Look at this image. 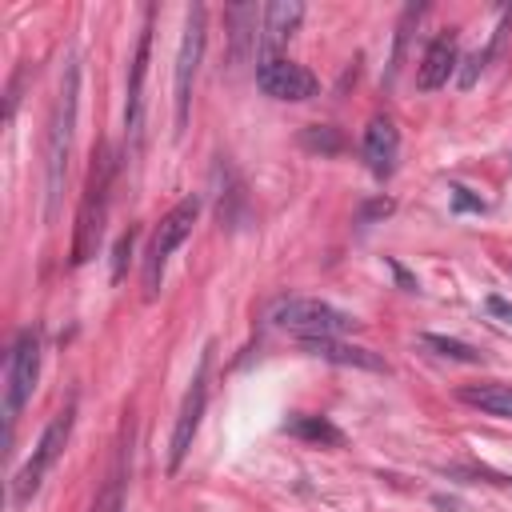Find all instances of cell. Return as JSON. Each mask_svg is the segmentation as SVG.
<instances>
[{"mask_svg": "<svg viewBox=\"0 0 512 512\" xmlns=\"http://www.w3.org/2000/svg\"><path fill=\"white\" fill-rule=\"evenodd\" d=\"M420 344H424L428 352L444 356V360H456V364H480V360H484V352H480V348H472V344H464V340H452V336L420 332Z\"/></svg>", "mask_w": 512, "mask_h": 512, "instance_id": "18", "label": "cell"}, {"mask_svg": "<svg viewBox=\"0 0 512 512\" xmlns=\"http://www.w3.org/2000/svg\"><path fill=\"white\" fill-rule=\"evenodd\" d=\"M304 352L328 360V364H344V368H364V372H388V360L372 348H360V344H344L336 336H324V340H304Z\"/></svg>", "mask_w": 512, "mask_h": 512, "instance_id": "13", "label": "cell"}, {"mask_svg": "<svg viewBox=\"0 0 512 512\" xmlns=\"http://www.w3.org/2000/svg\"><path fill=\"white\" fill-rule=\"evenodd\" d=\"M364 160H368V172L376 180H388L396 172L400 136H396V124L388 116H372L368 120V128H364Z\"/></svg>", "mask_w": 512, "mask_h": 512, "instance_id": "12", "label": "cell"}, {"mask_svg": "<svg viewBox=\"0 0 512 512\" xmlns=\"http://www.w3.org/2000/svg\"><path fill=\"white\" fill-rule=\"evenodd\" d=\"M256 84L264 88V96L272 100H312L316 96V76L304 64H292L284 56H268L256 64Z\"/></svg>", "mask_w": 512, "mask_h": 512, "instance_id": "9", "label": "cell"}, {"mask_svg": "<svg viewBox=\"0 0 512 512\" xmlns=\"http://www.w3.org/2000/svg\"><path fill=\"white\" fill-rule=\"evenodd\" d=\"M228 28H232V64H240L248 56L252 44H260V32H256V4H232L224 12Z\"/></svg>", "mask_w": 512, "mask_h": 512, "instance_id": "17", "label": "cell"}, {"mask_svg": "<svg viewBox=\"0 0 512 512\" xmlns=\"http://www.w3.org/2000/svg\"><path fill=\"white\" fill-rule=\"evenodd\" d=\"M488 312H492L496 320L512 324V300H504V296H488Z\"/></svg>", "mask_w": 512, "mask_h": 512, "instance_id": "24", "label": "cell"}, {"mask_svg": "<svg viewBox=\"0 0 512 512\" xmlns=\"http://www.w3.org/2000/svg\"><path fill=\"white\" fill-rule=\"evenodd\" d=\"M132 252V232H124L120 240H116V256H112V280H120L124 276V256Z\"/></svg>", "mask_w": 512, "mask_h": 512, "instance_id": "23", "label": "cell"}, {"mask_svg": "<svg viewBox=\"0 0 512 512\" xmlns=\"http://www.w3.org/2000/svg\"><path fill=\"white\" fill-rule=\"evenodd\" d=\"M452 204H456V212H484V200L480 196H472L468 188H452Z\"/></svg>", "mask_w": 512, "mask_h": 512, "instance_id": "22", "label": "cell"}, {"mask_svg": "<svg viewBox=\"0 0 512 512\" xmlns=\"http://www.w3.org/2000/svg\"><path fill=\"white\" fill-rule=\"evenodd\" d=\"M272 324L300 336V340H324V336H340L348 332L356 320L324 300H308V296H292V300H280L272 308Z\"/></svg>", "mask_w": 512, "mask_h": 512, "instance_id": "3", "label": "cell"}, {"mask_svg": "<svg viewBox=\"0 0 512 512\" xmlns=\"http://www.w3.org/2000/svg\"><path fill=\"white\" fill-rule=\"evenodd\" d=\"M196 216H200V196H184V200H180V204H176V208L156 224L152 244H148V260H144V288H148V296L160 288L164 264H168V256L188 240V232H192Z\"/></svg>", "mask_w": 512, "mask_h": 512, "instance_id": "4", "label": "cell"}, {"mask_svg": "<svg viewBox=\"0 0 512 512\" xmlns=\"http://www.w3.org/2000/svg\"><path fill=\"white\" fill-rule=\"evenodd\" d=\"M284 432L304 440V444H320V448H344V432L328 420V416H312V412H296L284 420Z\"/></svg>", "mask_w": 512, "mask_h": 512, "instance_id": "15", "label": "cell"}, {"mask_svg": "<svg viewBox=\"0 0 512 512\" xmlns=\"http://www.w3.org/2000/svg\"><path fill=\"white\" fill-rule=\"evenodd\" d=\"M148 56H152V12H148V20H144V28H140V40H136V56H132V72H128V104H124V128H128V136H132V148L140 144Z\"/></svg>", "mask_w": 512, "mask_h": 512, "instance_id": "10", "label": "cell"}, {"mask_svg": "<svg viewBox=\"0 0 512 512\" xmlns=\"http://www.w3.org/2000/svg\"><path fill=\"white\" fill-rule=\"evenodd\" d=\"M388 212H392V200H388V196H376V200H368V204L360 208L356 224H372V220H380V216H388Z\"/></svg>", "mask_w": 512, "mask_h": 512, "instance_id": "21", "label": "cell"}, {"mask_svg": "<svg viewBox=\"0 0 512 512\" xmlns=\"http://www.w3.org/2000/svg\"><path fill=\"white\" fill-rule=\"evenodd\" d=\"M468 408H480L488 416H500V420H512V384H464L456 392Z\"/></svg>", "mask_w": 512, "mask_h": 512, "instance_id": "16", "label": "cell"}, {"mask_svg": "<svg viewBox=\"0 0 512 512\" xmlns=\"http://www.w3.org/2000/svg\"><path fill=\"white\" fill-rule=\"evenodd\" d=\"M300 144H304L308 152H320V156H332V152H340V148H344V140H340V132H336V128H304Z\"/></svg>", "mask_w": 512, "mask_h": 512, "instance_id": "20", "label": "cell"}, {"mask_svg": "<svg viewBox=\"0 0 512 512\" xmlns=\"http://www.w3.org/2000/svg\"><path fill=\"white\" fill-rule=\"evenodd\" d=\"M76 100H80V68L76 60L64 64L56 104L48 116V136H44V180H48V220L60 212V192L68 176V156H72V136H76Z\"/></svg>", "mask_w": 512, "mask_h": 512, "instance_id": "1", "label": "cell"}, {"mask_svg": "<svg viewBox=\"0 0 512 512\" xmlns=\"http://www.w3.org/2000/svg\"><path fill=\"white\" fill-rule=\"evenodd\" d=\"M452 72H456V36L444 32V36H436V40L428 44V52H424V60H420V72H416V84H420L424 92H436L440 84H448Z\"/></svg>", "mask_w": 512, "mask_h": 512, "instance_id": "14", "label": "cell"}, {"mask_svg": "<svg viewBox=\"0 0 512 512\" xmlns=\"http://www.w3.org/2000/svg\"><path fill=\"white\" fill-rule=\"evenodd\" d=\"M420 4H408L404 8V16H400V24H396V48H392V60H388V76H384V84H392L396 80V72H400V60H404V48H408V32H412V24L420 20Z\"/></svg>", "mask_w": 512, "mask_h": 512, "instance_id": "19", "label": "cell"}, {"mask_svg": "<svg viewBox=\"0 0 512 512\" xmlns=\"http://www.w3.org/2000/svg\"><path fill=\"white\" fill-rule=\"evenodd\" d=\"M300 20H304V4H296V0H272V4H264L260 8V60H268V56H276L288 40H292V32L300 28Z\"/></svg>", "mask_w": 512, "mask_h": 512, "instance_id": "11", "label": "cell"}, {"mask_svg": "<svg viewBox=\"0 0 512 512\" xmlns=\"http://www.w3.org/2000/svg\"><path fill=\"white\" fill-rule=\"evenodd\" d=\"M108 184H112V160H108V148H96L92 152V168H88V184H84V196H80V212H76L72 264H84L100 248L104 208H108Z\"/></svg>", "mask_w": 512, "mask_h": 512, "instance_id": "2", "label": "cell"}, {"mask_svg": "<svg viewBox=\"0 0 512 512\" xmlns=\"http://www.w3.org/2000/svg\"><path fill=\"white\" fill-rule=\"evenodd\" d=\"M36 372H40V336L32 328H24L12 344L8 356V376H4V420L8 428L16 424V416L24 412L32 388H36Z\"/></svg>", "mask_w": 512, "mask_h": 512, "instance_id": "5", "label": "cell"}, {"mask_svg": "<svg viewBox=\"0 0 512 512\" xmlns=\"http://www.w3.org/2000/svg\"><path fill=\"white\" fill-rule=\"evenodd\" d=\"M72 404L68 408H60L52 420H48V428H44V436H40V444H36V452H32V460L16 472V480H12V496H16V504H24L36 488H40V480H44V472L60 460V452H64V444H68V436H72Z\"/></svg>", "mask_w": 512, "mask_h": 512, "instance_id": "6", "label": "cell"}, {"mask_svg": "<svg viewBox=\"0 0 512 512\" xmlns=\"http://www.w3.org/2000/svg\"><path fill=\"white\" fill-rule=\"evenodd\" d=\"M208 372H212V348L200 352V364L192 372V384L184 392V404H180V416H176V428H172V444H168V472H176L192 448V436L200 428V416H204V404H208Z\"/></svg>", "mask_w": 512, "mask_h": 512, "instance_id": "7", "label": "cell"}, {"mask_svg": "<svg viewBox=\"0 0 512 512\" xmlns=\"http://www.w3.org/2000/svg\"><path fill=\"white\" fill-rule=\"evenodd\" d=\"M200 56H204V4H192L188 20H184V40H180V52H176V92H172V100H176V136L188 124V104H192V84H196Z\"/></svg>", "mask_w": 512, "mask_h": 512, "instance_id": "8", "label": "cell"}]
</instances>
